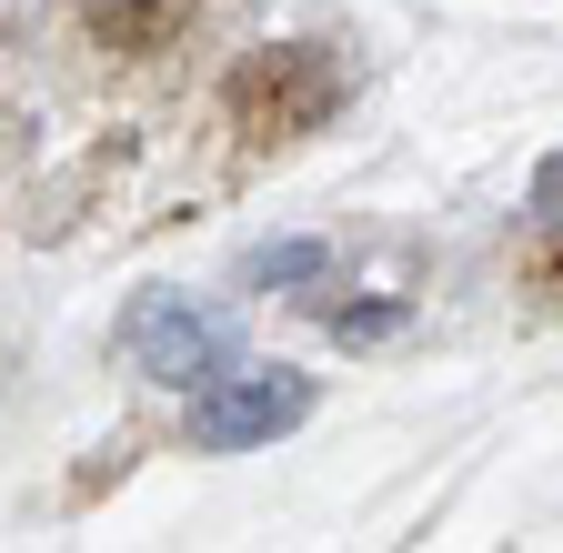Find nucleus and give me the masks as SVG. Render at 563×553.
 I'll return each instance as SVG.
<instances>
[{
    "mask_svg": "<svg viewBox=\"0 0 563 553\" xmlns=\"http://www.w3.org/2000/svg\"><path fill=\"white\" fill-rule=\"evenodd\" d=\"M60 41L101 81H181L222 41V0H60Z\"/></svg>",
    "mask_w": 563,
    "mask_h": 553,
    "instance_id": "obj_1",
    "label": "nucleus"
},
{
    "mask_svg": "<svg viewBox=\"0 0 563 553\" xmlns=\"http://www.w3.org/2000/svg\"><path fill=\"white\" fill-rule=\"evenodd\" d=\"M232 111H242V131H262V142H302V131H322L342 111V60L312 51V41H272V51L242 60Z\"/></svg>",
    "mask_w": 563,
    "mask_h": 553,
    "instance_id": "obj_2",
    "label": "nucleus"
},
{
    "mask_svg": "<svg viewBox=\"0 0 563 553\" xmlns=\"http://www.w3.org/2000/svg\"><path fill=\"white\" fill-rule=\"evenodd\" d=\"M302 412H312V383H302V373H242V383H222V392L191 402V433H201L211 453H242V443L292 433Z\"/></svg>",
    "mask_w": 563,
    "mask_h": 553,
    "instance_id": "obj_3",
    "label": "nucleus"
},
{
    "mask_svg": "<svg viewBox=\"0 0 563 553\" xmlns=\"http://www.w3.org/2000/svg\"><path fill=\"white\" fill-rule=\"evenodd\" d=\"M131 363L152 383H201L211 363H222V322L191 312V302H141L131 312Z\"/></svg>",
    "mask_w": 563,
    "mask_h": 553,
    "instance_id": "obj_4",
    "label": "nucleus"
}]
</instances>
